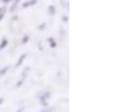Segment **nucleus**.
Wrapping results in <instances>:
<instances>
[{
  "mask_svg": "<svg viewBox=\"0 0 121 112\" xmlns=\"http://www.w3.org/2000/svg\"><path fill=\"white\" fill-rule=\"evenodd\" d=\"M50 95H51V93H50L49 91L41 92V94L39 96V100H40V103H41V104H44V102H46V101L49 99Z\"/></svg>",
  "mask_w": 121,
  "mask_h": 112,
  "instance_id": "obj_1",
  "label": "nucleus"
},
{
  "mask_svg": "<svg viewBox=\"0 0 121 112\" xmlns=\"http://www.w3.org/2000/svg\"><path fill=\"white\" fill-rule=\"evenodd\" d=\"M38 2V0H28V1H26L23 3V8H28V7H31V6H34L36 5Z\"/></svg>",
  "mask_w": 121,
  "mask_h": 112,
  "instance_id": "obj_2",
  "label": "nucleus"
},
{
  "mask_svg": "<svg viewBox=\"0 0 121 112\" xmlns=\"http://www.w3.org/2000/svg\"><path fill=\"white\" fill-rule=\"evenodd\" d=\"M29 70H30V68H29V67H26V68H25V70L23 71V73H22V80H23V81H24V80L26 78V76L28 75Z\"/></svg>",
  "mask_w": 121,
  "mask_h": 112,
  "instance_id": "obj_3",
  "label": "nucleus"
},
{
  "mask_svg": "<svg viewBox=\"0 0 121 112\" xmlns=\"http://www.w3.org/2000/svg\"><path fill=\"white\" fill-rule=\"evenodd\" d=\"M26 57V54H23L22 56L19 57V59H18V61H17V63H16V67H19L20 65H22V63L24 62V60H25V58Z\"/></svg>",
  "mask_w": 121,
  "mask_h": 112,
  "instance_id": "obj_4",
  "label": "nucleus"
},
{
  "mask_svg": "<svg viewBox=\"0 0 121 112\" xmlns=\"http://www.w3.org/2000/svg\"><path fill=\"white\" fill-rule=\"evenodd\" d=\"M48 12H49V14H51V15H55V14H56V7H55L54 5H50V6L48 7Z\"/></svg>",
  "mask_w": 121,
  "mask_h": 112,
  "instance_id": "obj_5",
  "label": "nucleus"
},
{
  "mask_svg": "<svg viewBox=\"0 0 121 112\" xmlns=\"http://www.w3.org/2000/svg\"><path fill=\"white\" fill-rule=\"evenodd\" d=\"M8 43H9L8 40H7L6 38H3V40H2V42H1V43H0V50H2V49H4L5 47H7Z\"/></svg>",
  "mask_w": 121,
  "mask_h": 112,
  "instance_id": "obj_6",
  "label": "nucleus"
},
{
  "mask_svg": "<svg viewBox=\"0 0 121 112\" xmlns=\"http://www.w3.org/2000/svg\"><path fill=\"white\" fill-rule=\"evenodd\" d=\"M6 11H7V8L6 7H1L0 8V20H2L4 18Z\"/></svg>",
  "mask_w": 121,
  "mask_h": 112,
  "instance_id": "obj_7",
  "label": "nucleus"
},
{
  "mask_svg": "<svg viewBox=\"0 0 121 112\" xmlns=\"http://www.w3.org/2000/svg\"><path fill=\"white\" fill-rule=\"evenodd\" d=\"M48 42L50 43V47H52V48H56V42H55V40L53 38H48Z\"/></svg>",
  "mask_w": 121,
  "mask_h": 112,
  "instance_id": "obj_8",
  "label": "nucleus"
},
{
  "mask_svg": "<svg viewBox=\"0 0 121 112\" xmlns=\"http://www.w3.org/2000/svg\"><path fill=\"white\" fill-rule=\"evenodd\" d=\"M20 1H21V0H15V1L13 2V4H12V5H11V7H10V11H13V10L17 8V6L19 5Z\"/></svg>",
  "mask_w": 121,
  "mask_h": 112,
  "instance_id": "obj_9",
  "label": "nucleus"
},
{
  "mask_svg": "<svg viewBox=\"0 0 121 112\" xmlns=\"http://www.w3.org/2000/svg\"><path fill=\"white\" fill-rule=\"evenodd\" d=\"M28 41H29V36L26 35V36H24L23 39H22V43H23V44H26Z\"/></svg>",
  "mask_w": 121,
  "mask_h": 112,
  "instance_id": "obj_10",
  "label": "nucleus"
},
{
  "mask_svg": "<svg viewBox=\"0 0 121 112\" xmlns=\"http://www.w3.org/2000/svg\"><path fill=\"white\" fill-rule=\"evenodd\" d=\"M8 70H9V66H7V67H5V68H4V69H3L2 71L0 70V75H4V74H5V73H6V72H7Z\"/></svg>",
  "mask_w": 121,
  "mask_h": 112,
  "instance_id": "obj_11",
  "label": "nucleus"
},
{
  "mask_svg": "<svg viewBox=\"0 0 121 112\" xmlns=\"http://www.w3.org/2000/svg\"><path fill=\"white\" fill-rule=\"evenodd\" d=\"M40 112H52V108L51 107H44Z\"/></svg>",
  "mask_w": 121,
  "mask_h": 112,
  "instance_id": "obj_12",
  "label": "nucleus"
},
{
  "mask_svg": "<svg viewBox=\"0 0 121 112\" xmlns=\"http://www.w3.org/2000/svg\"><path fill=\"white\" fill-rule=\"evenodd\" d=\"M43 28H45V24H41V25H40V26L39 27V28L40 30H41V29H42Z\"/></svg>",
  "mask_w": 121,
  "mask_h": 112,
  "instance_id": "obj_13",
  "label": "nucleus"
},
{
  "mask_svg": "<svg viewBox=\"0 0 121 112\" xmlns=\"http://www.w3.org/2000/svg\"><path fill=\"white\" fill-rule=\"evenodd\" d=\"M63 20H64L65 22H68V20H69V18H68V16H63Z\"/></svg>",
  "mask_w": 121,
  "mask_h": 112,
  "instance_id": "obj_14",
  "label": "nucleus"
},
{
  "mask_svg": "<svg viewBox=\"0 0 121 112\" xmlns=\"http://www.w3.org/2000/svg\"><path fill=\"white\" fill-rule=\"evenodd\" d=\"M24 110H25V108H24V107H22V108H20V109H19L17 112H23Z\"/></svg>",
  "mask_w": 121,
  "mask_h": 112,
  "instance_id": "obj_15",
  "label": "nucleus"
},
{
  "mask_svg": "<svg viewBox=\"0 0 121 112\" xmlns=\"http://www.w3.org/2000/svg\"><path fill=\"white\" fill-rule=\"evenodd\" d=\"M3 103V98H0V105Z\"/></svg>",
  "mask_w": 121,
  "mask_h": 112,
  "instance_id": "obj_16",
  "label": "nucleus"
},
{
  "mask_svg": "<svg viewBox=\"0 0 121 112\" xmlns=\"http://www.w3.org/2000/svg\"><path fill=\"white\" fill-rule=\"evenodd\" d=\"M3 1H4V2H6V3H7V2H9V1H10V0H3Z\"/></svg>",
  "mask_w": 121,
  "mask_h": 112,
  "instance_id": "obj_17",
  "label": "nucleus"
}]
</instances>
